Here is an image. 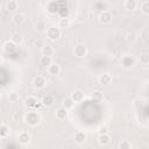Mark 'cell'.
I'll return each instance as SVG.
<instances>
[{
	"label": "cell",
	"mask_w": 149,
	"mask_h": 149,
	"mask_svg": "<svg viewBox=\"0 0 149 149\" xmlns=\"http://www.w3.org/2000/svg\"><path fill=\"white\" fill-rule=\"evenodd\" d=\"M45 31H47V37H48L50 41H56V40H58V38L61 37V35H62V30H61V28H58V27H49Z\"/></svg>",
	"instance_id": "obj_3"
},
{
	"label": "cell",
	"mask_w": 149,
	"mask_h": 149,
	"mask_svg": "<svg viewBox=\"0 0 149 149\" xmlns=\"http://www.w3.org/2000/svg\"><path fill=\"white\" fill-rule=\"evenodd\" d=\"M91 99L94 101V102H101L102 99H104V94L101 91L97 90V91H93L92 94H91Z\"/></svg>",
	"instance_id": "obj_17"
},
{
	"label": "cell",
	"mask_w": 149,
	"mask_h": 149,
	"mask_svg": "<svg viewBox=\"0 0 149 149\" xmlns=\"http://www.w3.org/2000/svg\"><path fill=\"white\" fill-rule=\"evenodd\" d=\"M111 81H112V76L109 74V73H102V74H100L99 76V83L100 84H102V85H108V84H111Z\"/></svg>",
	"instance_id": "obj_16"
},
{
	"label": "cell",
	"mask_w": 149,
	"mask_h": 149,
	"mask_svg": "<svg viewBox=\"0 0 149 149\" xmlns=\"http://www.w3.org/2000/svg\"><path fill=\"white\" fill-rule=\"evenodd\" d=\"M132 143H130V141H128V140H122L121 142H120V144H119V148L120 149H132Z\"/></svg>",
	"instance_id": "obj_27"
},
{
	"label": "cell",
	"mask_w": 149,
	"mask_h": 149,
	"mask_svg": "<svg viewBox=\"0 0 149 149\" xmlns=\"http://www.w3.org/2000/svg\"><path fill=\"white\" fill-rule=\"evenodd\" d=\"M36 29L38 31H43V30H47V26H45V23L43 21H38L36 23Z\"/></svg>",
	"instance_id": "obj_30"
},
{
	"label": "cell",
	"mask_w": 149,
	"mask_h": 149,
	"mask_svg": "<svg viewBox=\"0 0 149 149\" xmlns=\"http://www.w3.org/2000/svg\"><path fill=\"white\" fill-rule=\"evenodd\" d=\"M48 72L51 76H57V74L61 73V66L58 64H56V63H51L48 66Z\"/></svg>",
	"instance_id": "obj_10"
},
{
	"label": "cell",
	"mask_w": 149,
	"mask_h": 149,
	"mask_svg": "<svg viewBox=\"0 0 149 149\" xmlns=\"http://www.w3.org/2000/svg\"><path fill=\"white\" fill-rule=\"evenodd\" d=\"M140 9H141V12H142L144 15H149V1H148V0H144V1L141 3Z\"/></svg>",
	"instance_id": "obj_25"
},
{
	"label": "cell",
	"mask_w": 149,
	"mask_h": 149,
	"mask_svg": "<svg viewBox=\"0 0 149 149\" xmlns=\"http://www.w3.org/2000/svg\"><path fill=\"white\" fill-rule=\"evenodd\" d=\"M70 26V20L66 17H63L58 22V28H68Z\"/></svg>",
	"instance_id": "obj_28"
},
{
	"label": "cell",
	"mask_w": 149,
	"mask_h": 149,
	"mask_svg": "<svg viewBox=\"0 0 149 149\" xmlns=\"http://www.w3.org/2000/svg\"><path fill=\"white\" fill-rule=\"evenodd\" d=\"M0 9H1V5H0Z\"/></svg>",
	"instance_id": "obj_34"
},
{
	"label": "cell",
	"mask_w": 149,
	"mask_h": 149,
	"mask_svg": "<svg viewBox=\"0 0 149 149\" xmlns=\"http://www.w3.org/2000/svg\"><path fill=\"white\" fill-rule=\"evenodd\" d=\"M99 20L102 24H108L112 21V13L109 10H102L99 15Z\"/></svg>",
	"instance_id": "obj_7"
},
{
	"label": "cell",
	"mask_w": 149,
	"mask_h": 149,
	"mask_svg": "<svg viewBox=\"0 0 149 149\" xmlns=\"http://www.w3.org/2000/svg\"><path fill=\"white\" fill-rule=\"evenodd\" d=\"M24 121L28 126H31V127H35L37 125H40L41 122V115L37 113V112H28L24 116Z\"/></svg>",
	"instance_id": "obj_1"
},
{
	"label": "cell",
	"mask_w": 149,
	"mask_h": 149,
	"mask_svg": "<svg viewBox=\"0 0 149 149\" xmlns=\"http://www.w3.org/2000/svg\"><path fill=\"white\" fill-rule=\"evenodd\" d=\"M40 63H41V65H42V66L48 68V66L52 63V57H51V56H42V57H41Z\"/></svg>",
	"instance_id": "obj_22"
},
{
	"label": "cell",
	"mask_w": 149,
	"mask_h": 149,
	"mask_svg": "<svg viewBox=\"0 0 149 149\" xmlns=\"http://www.w3.org/2000/svg\"><path fill=\"white\" fill-rule=\"evenodd\" d=\"M0 100H1V94H0Z\"/></svg>",
	"instance_id": "obj_33"
},
{
	"label": "cell",
	"mask_w": 149,
	"mask_h": 149,
	"mask_svg": "<svg viewBox=\"0 0 149 149\" xmlns=\"http://www.w3.org/2000/svg\"><path fill=\"white\" fill-rule=\"evenodd\" d=\"M70 98L74 101V104L81 102V101L85 99V93H84V91H81V90H74V91L71 93V97H70Z\"/></svg>",
	"instance_id": "obj_6"
},
{
	"label": "cell",
	"mask_w": 149,
	"mask_h": 149,
	"mask_svg": "<svg viewBox=\"0 0 149 149\" xmlns=\"http://www.w3.org/2000/svg\"><path fill=\"white\" fill-rule=\"evenodd\" d=\"M54 102H55V98L52 94H45L41 99V104L43 107H50V106H52Z\"/></svg>",
	"instance_id": "obj_9"
},
{
	"label": "cell",
	"mask_w": 149,
	"mask_h": 149,
	"mask_svg": "<svg viewBox=\"0 0 149 149\" xmlns=\"http://www.w3.org/2000/svg\"><path fill=\"white\" fill-rule=\"evenodd\" d=\"M98 142H99V144H101L104 147L105 146H108L111 143V136L108 135V133L107 134H99Z\"/></svg>",
	"instance_id": "obj_13"
},
{
	"label": "cell",
	"mask_w": 149,
	"mask_h": 149,
	"mask_svg": "<svg viewBox=\"0 0 149 149\" xmlns=\"http://www.w3.org/2000/svg\"><path fill=\"white\" fill-rule=\"evenodd\" d=\"M137 7V2L136 0H126L125 1V8L128 10H134Z\"/></svg>",
	"instance_id": "obj_20"
},
{
	"label": "cell",
	"mask_w": 149,
	"mask_h": 149,
	"mask_svg": "<svg viewBox=\"0 0 149 149\" xmlns=\"http://www.w3.org/2000/svg\"><path fill=\"white\" fill-rule=\"evenodd\" d=\"M73 139H74V142H76V143H78V144L84 143V142H85V140H86V134H85L84 132H81V130H78V132H76V133H74Z\"/></svg>",
	"instance_id": "obj_11"
},
{
	"label": "cell",
	"mask_w": 149,
	"mask_h": 149,
	"mask_svg": "<svg viewBox=\"0 0 149 149\" xmlns=\"http://www.w3.org/2000/svg\"><path fill=\"white\" fill-rule=\"evenodd\" d=\"M41 54H42V56H52L54 55V49L50 45H44L41 49Z\"/></svg>",
	"instance_id": "obj_21"
},
{
	"label": "cell",
	"mask_w": 149,
	"mask_h": 149,
	"mask_svg": "<svg viewBox=\"0 0 149 149\" xmlns=\"http://www.w3.org/2000/svg\"><path fill=\"white\" fill-rule=\"evenodd\" d=\"M3 50L7 52V54H13L15 50H16V44L12 41H7L5 44H3Z\"/></svg>",
	"instance_id": "obj_15"
},
{
	"label": "cell",
	"mask_w": 149,
	"mask_h": 149,
	"mask_svg": "<svg viewBox=\"0 0 149 149\" xmlns=\"http://www.w3.org/2000/svg\"><path fill=\"white\" fill-rule=\"evenodd\" d=\"M66 116H68V109L66 108H64V107L57 108V111H56V118L58 120H64Z\"/></svg>",
	"instance_id": "obj_19"
},
{
	"label": "cell",
	"mask_w": 149,
	"mask_h": 149,
	"mask_svg": "<svg viewBox=\"0 0 149 149\" xmlns=\"http://www.w3.org/2000/svg\"><path fill=\"white\" fill-rule=\"evenodd\" d=\"M17 140L21 144H28L30 142V135L27 132H21L17 136Z\"/></svg>",
	"instance_id": "obj_12"
},
{
	"label": "cell",
	"mask_w": 149,
	"mask_h": 149,
	"mask_svg": "<svg viewBox=\"0 0 149 149\" xmlns=\"http://www.w3.org/2000/svg\"><path fill=\"white\" fill-rule=\"evenodd\" d=\"M9 134V128L7 125H0V137L5 139Z\"/></svg>",
	"instance_id": "obj_24"
},
{
	"label": "cell",
	"mask_w": 149,
	"mask_h": 149,
	"mask_svg": "<svg viewBox=\"0 0 149 149\" xmlns=\"http://www.w3.org/2000/svg\"><path fill=\"white\" fill-rule=\"evenodd\" d=\"M22 40H23V38H22V35H21L20 33H13L12 36H10V41L14 42L16 45L20 44V43L22 42Z\"/></svg>",
	"instance_id": "obj_23"
},
{
	"label": "cell",
	"mask_w": 149,
	"mask_h": 149,
	"mask_svg": "<svg viewBox=\"0 0 149 149\" xmlns=\"http://www.w3.org/2000/svg\"><path fill=\"white\" fill-rule=\"evenodd\" d=\"M37 104H38V100L35 97H33V95H29V97H27L24 99V105L28 106L29 108H35V106Z\"/></svg>",
	"instance_id": "obj_14"
},
{
	"label": "cell",
	"mask_w": 149,
	"mask_h": 149,
	"mask_svg": "<svg viewBox=\"0 0 149 149\" xmlns=\"http://www.w3.org/2000/svg\"><path fill=\"white\" fill-rule=\"evenodd\" d=\"M135 63H136V59L133 55L126 54V55H122L120 58V64L123 69H132L135 65Z\"/></svg>",
	"instance_id": "obj_2"
},
{
	"label": "cell",
	"mask_w": 149,
	"mask_h": 149,
	"mask_svg": "<svg viewBox=\"0 0 149 149\" xmlns=\"http://www.w3.org/2000/svg\"><path fill=\"white\" fill-rule=\"evenodd\" d=\"M47 85V79L43 77V76H36L34 79H33V86L37 90H41L43 88L44 86Z\"/></svg>",
	"instance_id": "obj_5"
},
{
	"label": "cell",
	"mask_w": 149,
	"mask_h": 149,
	"mask_svg": "<svg viewBox=\"0 0 149 149\" xmlns=\"http://www.w3.org/2000/svg\"><path fill=\"white\" fill-rule=\"evenodd\" d=\"M108 133V127L107 126H101L99 128V134H107Z\"/></svg>",
	"instance_id": "obj_32"
},
{
	"label": "cell",
	"mask_w": 149,
	"mask_h": 149,
	"mask_svg": "<svg viewBox=\"0 0 149 149\" xmlns=\"http://www.w3.org/2000/svg\"><path fill=\"white\" fill-rule=\"evenodd\" d=\"M86 54H87V48L84 44L79 43V44H76L74 45V48H73V55L76 57L81 58V57H85Z\"/></svg>",
	"instance_id": "obj_4"
},
{
	"label": "cell",
	"mask_w": 149,
	"mask_h": 149,
	"mask_svg": "<svg viewBox=\"0 0 149 149\" xmlns=\"http://www.w3.org/2000/svg\"><path fill=\"white\" fill-rule=\"evenodd\" d=\"M73 106H74V101H73L71 98H66V99L63 101V107H64V108H66L68 111H69V109H71Z\"/></svg>",
	"instance_id": "obj_26"
},
{
	"label": "cell",
	"mask_w": 149,
	"mask_h": 149,
	"mask_svg": "<svg viewBox=\"0 0 149 149\" xmlns=\"http://www.w3.org/2000/svg\"><path fill=\"white\" fill-rule=\"evenodd\" d=\"M8 98H9V101L10 102H15V101L19 100V94L16 92H10L9 95H8Z\"/></svg>",
	"instance_id": "obj_31"
},
{
	"label": "cell",
	"mask_w": 149,
	"mask_h": 149,
	"mask_svg": "<svg viewBox=\"0 0 149 149\" xmlns=\"http://www.w3.org/2000/svg\"><path fill=\"white\" fill-rule=\"evenodd\" d=\"M26 21V16L23 13H20V12H16L14 15H13V22L14 24L16 26H22Z\"/></svg>",
	"instance_id": "obj_8"
},
{
	"label": "cell",
	"mask_w": 149,
	"mask_h": 149,
	"mask_svg": "<svg viewBox=\"0 0 149 149\" xmlns=\"http://www.w3.org/2000/svg\"><path fill=\"white\" fill-rule=\"evenodd\" d=\"M6 7H7V10L10 12V13H16L17 9H19V5H17V2L15 0H9L7 2V6Z\"/></svg>",
	"instance_id": "obj_18"
},
{
	"label": "cell",
	"mask_w": 149,
	"mask_h": 149,
	"mask_svg": "<svg viewBox=\"0 0 149 149\" xmlns=\"http://www.w3.org/2000/svg\"><path fill=\"white\" fill-rule=\"evenodd\" d=\"M140 63L143 65H147L149 63V54H147V52L141 54L140 55Z\"/></svg>",
	"instance_id": "obj_29"
}]
</instances>
